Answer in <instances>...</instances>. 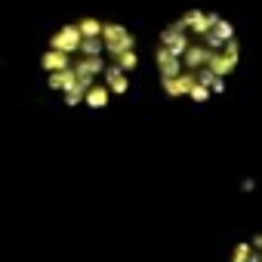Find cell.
Returning <instances> with one entry per match:
<instances>
[{"label": "cell", "instance_id": "1", "mask_svg": "<svg viewBox=\"0 0 262 262\" xmlns=\"http://www.w3.org/2000/svg\"><path fill=\"white\" fill-rule=\"evenodd\" d=\"M234 37L228 25L213 16L191 13L161 34L158 71L170 96L207 99L225 83L234 65Z\"/></svg>", "mask_w": 262, "mask_h": 262}, {"label": "cell", "instance_id": "2", "mask_svg": "<svg viewBox=\"0 0 262 262\" xmlns=\"http://www.w3.org/2000/svg\"><path fill=\"white\" fill-rule=\"evenodd\" d=\"M77 47H80V31H77L74 22H71V25H62V28L50 37V50H59V53H65V56H74Z\"/></svg>", "mask_w": 262, "mask_h": 262}, {"label": "cell", "instance_id": "3", "mask_svg": "<svg viewBox=\"0 0 262 262\" xmlns=\"http://www.w3.org/2000/svg\"><path fill=\"white\" fill-rule=\"evenodd\" d=\"M40 68H43L47 74L65 71V68H71V56H65V53H59V50H47V53L40 56Z\"/></svg>", "mask_w": 262, "mask_h": 262}, {"label": "cell", "instance_id": "4", "mask_svg": "<svg viewBox=\"0 0 262 262\" xmlns=\"http://www.w3.org/2000/svg\"><path fill=\"white\" fill-rule=\"evenodd\" d=\"M231 262H262V237H256L253 244L241 247V250L234 253V259H231Z\"/></svg>", "mask_w": 262, "mask_h": 262}, {"label": "cell", "instance_id": "5", "mask_svg": "<svg viewBox=\"0 0 262 262\" xmlns=\"http://www.w3.org/2000/svg\"><path fill=\"white\" fill-rule=\"evenodd\" d=\"M108 102H111V93H108L105 86H90L86 96H83V105H86V108H105Z\"/></svg>", "mask_w": 262, "mask_h": 262}]
</instances>
